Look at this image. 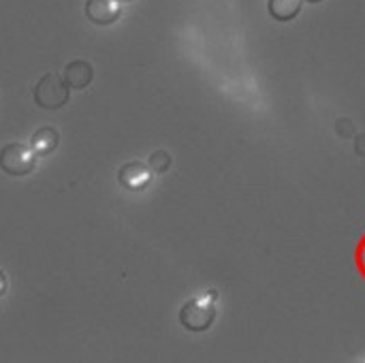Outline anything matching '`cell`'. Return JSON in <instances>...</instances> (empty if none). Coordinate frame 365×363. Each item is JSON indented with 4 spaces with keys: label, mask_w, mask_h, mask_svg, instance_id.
<instances>
[{
    "label": "cell",
    "mask_w": 365,
    "mask_h": 363,
    "mask_svg": "<svg viewBox=\"0 0 365 363\" xmlns=\"http://www.w3.org/2000/svg\"><path fill=\"white\" fill-rule=\"evenodd\" d=\"M355 152H357V156L365 158V133L357 135V139H355Z\"/></svg>",
    "instance_id": "7c38bea8"
},
{
    "label": "cell",
    "mask_w": 365,
    "mask_h": 363,
    "mask_svg": "<svg viewBox=\"0 0 365 363\" xmlns=\"http://www.w3.org/2000/svg\"><path fill=\"white\" fill-rule=\"evenodd\" d=\"M86 17L96 26H109L120 19V0H86Z\"/></svg>",
    "instance_id": "5b68a950"
},
{
    "label": "cell",
    "mask_w": 365,
    "mask_h": 363,
    "mask_svg": "<svg viewBox=\"0 0 365 363\" xmlns=\"http://www.w3.org/2000/svg\"><path fill=\"white\" fill-rule=\"evenodd\" d=\"M308 2H312V4H317V2H323V0H308Z\"/></svg>",
    "instance_id": "5bb4252c"
},
{
    "label": "cell",
    "mask_w": 365,
    "mask_h": 363,
    "mask_svg": "<svg viewBox=\"0 0 365 363\" xmlns=\"http://www.w3.org/2000/svg\"><path fill=\"white\" fill-rule=\"evenodd\" d=\"M122 2H130V0H122Z\"/></svg>",
    "instance_id": "9a60e30c"
},
{
    "label": "cell",
    "mask_w": 365,
    "mask_h": 363,
    "mask_svg": "<svg viewBox=\"0 0 365 363\" xmlns=\"http://www.w3.org/2000/svg\"><path fill=\"white\" fill-rule=\"evenodd\" d=\"M336 128H338V133H340L342 137H351V135L355 133V124H353L351 120H338V122H336Z\"/></svg>",
    "instance_id": "8fae6325"
},
{
    "label": "cell",
    "mask_w": 365,
    "mask_h": 363,
    "mask_svg": "<svg viewBox=\"0 0 365 363\" xmlns=\"http://www.w3.org/2000/svg\"><path fill=\"white\" fill-rule=\"evenodd\" d=\"M68 86L64 81V77H58L53 73H47L43 75L34 90H32V96H34V103L41 107V109H47V111H53V109H60L68 103L71 94H68Z\"/></svg>",
    "instance_id": "6da1fadb"
},
{
    "label": "cell",
    "mask_w": 365,
    "mask_h": 363,
    "mask_svg": "<svg viewBox=\"0 0 365 363\" xmlns=\"http://www.w3.org/2000/svg\"><path fill=\"white\" fill-rule=\"evenodd\" d=\"M150 169L154 171V173H165V171H169L171 169V154L167 152V150H156L152 156H150Z\"/></svg>",
    "instance_id": "9c48e42d"
},
{
    "label": "cell",
    "mask_w": 365,
    "mask_h": 363,
    "mask_svg": "<svg viewBox=\"0 0 365 363\" xmlns=\"http://www.w3.org/2000/svg\"><path fill=\"white\" fill-rule=\"evenodd\" d=\"M36 167V152L24 143H6L0 150V169L9 175H28Z\"/></svg>",
    "instance_id": "3957f363"
},
{
    "label": "cell",
    "mask_w": 365,
    "mask_h": 363,
    "mask_svg": "<svg viewBox=\"0 0 365 363\" xmlns=\"http://www.w3.org/2000/svg\"><path fill=\"white\" fill-rule=\"evenodd\" d=\"M58 143H60V133H58V128H53V126H41V128L32 135V139H30V148H32L38 156L51 154V152L58 148Z\"/></svg>",
    "instance_id": "52a82bcc"
},
{
    "label": "cell",
    "mask_w": 365,
    "mask_h": 363,
    "mask_svg": "<svg viewBox=\"0 0 365 363\" xmlns=\"http://www.w3.org/2000/svg\"><path fill=\"white\" fill-rule=\"evenodd\" d=\"M4 291H6V276H4V272L0 270V297L4 295Z\"/></svg>",
    "instance_id": "4fadbf2b"
},
{
    "label": "cell",
    "mask_w": 365,
    "mask_h": 363,
    "mask_svg": "<svg viewBox=\"0 0 365 363\" xmlns=\"http://www.w3.org/2000/svg\"><path fill=\"white\" fill-rule=\"evenodd\" d=\"M118 182L128 190H143L152 184V169L139 160L126 163L118 171Z\"/></svg>",
    "instance_id": "277c9868"
},
{
    "label": "cell",
    "mask_w": 365,
    "mask_h": 363,
    "mask_svg": "<svg viewBox=\"0 0 365 363\" xmlns=\"http://www.w3.org/2000/svg\"><path fill=\"white\" fill-rule=\"evenodd\" d=\"M355 265H357V272L361 274V278L365 280V233L355 246Z\"/></svg>",
    "instance_id": "30bf717a"
},
{
    "label": "cell",
    "mask_w": 365,
    "mask_h": 363,
    "mask_svg": "<svg viewBox=\"0 0 365 363\" xmlns=\"http://www.w3.org/2000/svg\"><path fill=\"white\" fill-rule=\"evenodd\" d=\"M216 321V308L210 300L205 297H195L190 302H186L180 310V323L184 329L201 334L205 329L212 327V323Z\"/></svg>",
    "instance_id": "7a4b0ae2"
},
{
    "label": "cell",
    "mask_w": 365,
    "mask_h": 363,
    "mask_svg": "<svg viewBox=\"0 0 365 363\" xmlns=\"http://www.w3.org/2000/svg\"><path fill=\"white\" fill-rule=\"evenodd\" d=\"M304 0H267V11L278 21H291L299 15Z\"/></svg>",
    "instance_id": "ba28073f"
},
{
    "label": "cell",
    "mask_w": 365,
    "mask_h": 363,
    "mask_svg": "<svg viewBox=\"0 0 365 363\" xmlns=\"http://www.w3.org/2000/svg\"><path fill=\"white\" fill-rule=\"evenodd\" d=\"M64 81H66V86L68 88H73V90H83V88H88L90 83H92V79H94V68H92V64L90 62H86V60H73V62H68L66 66H64Z\"/></svg>",
    "instance_id": "8992f818"
}]
</instances>
